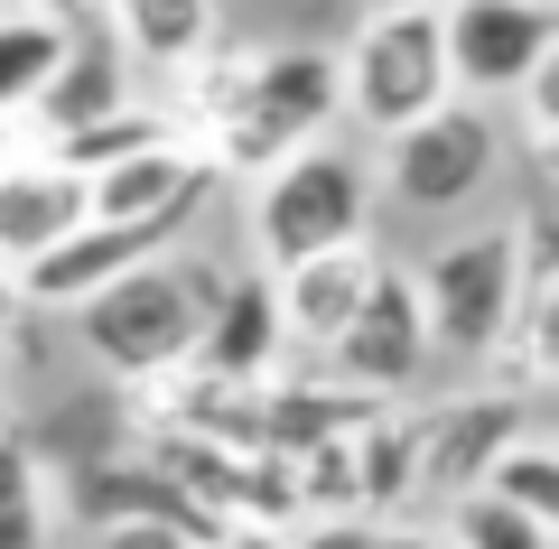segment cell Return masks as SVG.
<instances>
[{
	"instance_id": "ba28073f",
	"label": "cell",
	"mask_w": 559,
	"mask_h": 549,
	"mask_svg": "<svg viewBox=\"0 0 559 549\" xmlns=\"http://www.w3.org/2000/svg\"><path fill=\"white\" fill-rule=\"evenodd\" d=\"M326 363H336L345 392H373V401L419 392V373H429L439 354H429V326H419V289H411V271H392V261H382V279L364 289V308L345 317V335L326 345Z\"/></svg>"
},
{
	"instance_id": "d6986e66",
	"label": "cell",
	"mask_w": 559,
	"mask_h": 549,
	"mask_svg": "<svg viewBox=\"0 0 559 549\" xmlns=\"http://www.w3.org/2000/svg\"><path fill=\"white\" fill-rule=\"evenodd\" d=\"M448 549H550V522H532V512H513L503 493H448V522H439Z\"/></svg>"
},
{
	"instance_id": "ac0fdd59",
	"label": "cell",
	"mask_w": 559,
	"mask_h": 549,
	"mask_svg": "<svg viewBox=\"0 0 559 549\" xmlns=\"http://www.w3.org/2000/svg\"><path fill=\"white\" fill-rule=\"evenodd\" d=\"M485 493H503L513 512H532V522H550L559 530V447L550 438H503V456L485 466Z\"/></svg>"
},
{
	"instance_id": "7402d4cb",
	"label": "cell",
	"mask_w": 559,
	"mask_h": 549,
	"mask_svg": "<svg viewBox=\"0 0 559 549\" xmlns=\"http://www.w3.org/2000/svg\"><path fill=\"white\" fill-rule=\"evenodd\" d=\"M94 549H197V540H187L178 522H103Z\"/></svg>"
},
{
	"instance_id": "52a82bcc",
	"label": "cell",
	"mask_w": 559,
	"mask_h": 549,
	"mask_svg": "<svg viewBox=\"0 0 559 549\" xmlns=\"http://www.w3.org/2000/svg\"><path fill=\"white\" fill-rule=\"evenodd\" d=\"M439 47H448V94L503 103L559 57V0H448Z\"/></svg>"
},
{
	"instance_id": "2e32d148",
	"label": "cell",
	"mask_w": 559,
	"mask_h": 549,
	"mask_svg": "<svg viewBox=\"0 0 559 549\" xmlns=\"http://www.w3.org/2000/svg\"><path fill=\"white\" fill-rule=\"evenodd\" d=\"M94 10H112L103 28L121 38V57H131L140 75H178V65L224 28L215 0H94Z\"/></svg>"
},
{
	"instance_id": "603a6c76",
	"label": "cell",
	"mask_w": 559,
	"mask_h": 549,
	"mask_svg": "<svg viewBox=\"0 0 559 549\" xmlns=\"http://www.w3.org/2000/svg\"><path fill=\"white\" fill-rule=\"evenodd\" d=\"M215 549H280V530H261V522H224Z\"/></svg>"
},
{
	"instance_id": "4fadbf2b",
	"label": "cell",
	"mask_w": 559,
	"mask_h": 549,
	"mask_svg": "<svg viewBox=\"0 0 559 549\" xmlns=\"http://www.w3.org/2000/svg\"><path fill=\"white\" fill-rule=\"evenodd\" d=\"M382 279V252L373 242H326V252H308V261H289V271H271V298H280V326H289V345H308V354H326L345 335V317L364 308V289Z\"/></svg>"
},
{
	"instance_id": "cb8c5ba5",
	"label": "cell",
	"mask_w": 559,
	"mask_h": 549,
	"mask_svg": "<svg viewBox=\"0 0 559 549\" xmlns=\"http://www.w3.org/2000/svg\"><path fill=\"white\" fill-rule=\"evenodd\" d=\"M382 549H448L439 530H411V522H382Z\"/></svg>"
},
{
	"instance_id": "30bf717a",
	"label": "cell",
	"mask_w": 559,
	"mask_h": 549,
	"mask_svg": "<svg viewBox=\"0 0 559 549\" xmlns=\"http://www.w3.org/2000/svg\"><path fill=\"white\" fill-rule=\"evenodd\" d=\"M205 196H215V158L187 131H168V140H150V150H131V158L84 177V215H103V224H159V215L197 224Z\"/></svg>"
},
{
	"instance_id": "3957f363",
	"label": "cell",
	"mask_w": 559,
	"mask_h": 549,
	"mask_svg": "<svg viewBox=\"0 0 559 549\" xmlns=\"http://www.w3.org/2000/svg\"><path fill=\"white\" fill-rule=\"evenodd\" d=\"M503 177V121L495 103H429L419 121H401L392 140H382V177L373 196L411 205V215H466V205H485V187Z\"/></svg>"
},
{
	"instance_id": "83f0119b",
	"label": "cell",
	"mask_w": 559,
	"mask_h": 549,
	"mask_svg": "<svg viewBox=\"0 0 559 549\" xmlns=\"http://www.w3.org/2000/svg\"><path fill=\"white\" fill-rule=\"evenodd\" d=\"M0 429H10V410H0Z\"/></svg>"
},
{
	"instance_id": "9a60e30c",
	"label": "cell",
	"mask_w": 559,
	"mask_h": 549,
	"mask_svg": "<svg viewBox=\"0 0 559 549\" xmlns=\"http://www.w3.org/2000/svg\"><path fill=\"white\" fill-rule=\"evenodd\" d=\"M84 224V177L57 158H28V168H0V271H20L28 252Z\"/></svg>"
},
{
	"instance_id": "7c38bea8",
	"label": "cell",
	"mask_w": 559,
	"mask_h": 549,
	"mask_svg": "<svg viewBox=\"0 0 559 549\" xmlns=\"http://www.w3.org/2000/svg\"><path fill=\"white\" fill-rule=\"evenodd\" d=\"M280 354H289V326H280L271 271H242V279H224V289H215V308H205L197 345H187V373L252 392V382L280 373Z\"/></svg>"
},
{
	"instance_id": "d4e9b609",
	"label": "cell",
	"mask_w": 559,
	"mask_h": 549,
	"mask_svg": "<svg viewBox=\"0 0 559 549\" xmlns=\"http://www.w3.org/2000/svg\"><path fill=\"white\" fill-rule=\"evenodd\" d=\"M10 10H38V20H94V0H10Z\"/></svg>"
},
{
	"instance_id": "e0dca14e",
	"label": "cell",
	"mask_w": 559,
	"mask_h": 549,
	"mask_svg": "<svg viewBox=\"0 0 559 549\" xmlns=\"http://www.w3.org/2000/svg\"><path fill=\"white\" fill-rule=\"evenodd\" d=\"M66 28L75 20H38V10H10L0 0V112H28L38 103V84L66 57Z\"/></svg>"
},
{
	"instance_id": "6da1fadb",
	"label": "cell",
	"mask_w": 559,
	"mask_h": 549,
	"mask_svg": "<svg viewBox=\"0 0 559 549\" xmlns=\"http://www.w3.org/2000/svg\"><path fill=\"white\" fill-rule=\"evenodd\" d=\"M215 289H224V279L205 271V261L150 252V261H131L121 279H103L84 308H66V317H75L84 354H94L103 373L159 382V373H178V363H187V345H197V326H205V308H215Z\"/></svg>"
},
{
	"instance_id": "4316f807",
	"label": "cell",
	"mask_w": 559,
	"mask_h": 549,
	"mask_svg": "<svg viewBox=\"0 0 559 549\" xmlns=\"http://www.w3.org/2000/svg\"><path fill=\"white\" fill-rule=\"evenodd\" d=\"M373 10H448V0H373Z\"/></svg>"
},
{
	"instance_id": "44dd1931",
	"label": "cell",
	"mask_w": 559,
	"mask_h": 549,
	"mask_svg": "<svg viewBox=\"0 0 559 549\" xmlns=\"http://www.w3.org/2000/svg\"><path fill=\"white\" fill-rule=\"evenodd\" d=\"M280 549H382V522L373 512H299L280 530Z\"/></svg>"
},
{
	"instance_id": "277c9868",
	"label": "cell",
	"mask_w": 559,
	"mask_h": 549,
	"mask_svg": "<svg viewBox=\"0 0 559 549\" xmlns=\"http://www.w3.org/2000/svg\"><path fill=\"white\" fill-rule=\"evenodd\" d=\"M326 131H336V57H318V47H271V57H252L234 112L197 150L224 177V168H280L289 150H308Z\"/></svg>"
},
{
	"instance_id": "8fae6325",
	"label": "cell",
	"mask_w": 559,
	"mask_h": 549,
	"mask_svg": "<svg viewBox=\"0 0 559 549\" xmlns=\"http://www.w3.org/2000/svg\"><path fill=\"white\" fill-rule=\"evenodd\" d=\"M131 103H150V94H140V65L121 57V38H112L103 20H75V28H66L57 75L38 84V103H28V131L57 150L66 131H94V121L131 112Z\"/></svg>"
},
{
	"instance_id": "484cf974",
	"label": "cell",
	"mask_w": 559,
	"mask_h": 549,
	"mask_svg": "<svg viewBox=\"0 0 559 549\" xmlns=\"http://www.w3.org/2000/svg\"><path fill=\"white\" fill-rule=\"evenodd\" d=\"M20 317H28V308H20V279L0 271V335H20Z\"/></svg>"
},
{
	"instance_id": "5bb4252c",
	"label": "cell",
	"mask_w": 559,
	"mask_h": 549,
	"mask_svg": "<svg viewBox=\"0 0 559 549\" xmlns=\"http://www.w3.org/2000/svg\"><path fill=\"white\" fill-rule=\"evenodd\" d=\"M503 438H522V392L419 410V493H429V503H448V493H476L485 466L503 456Z\"/></svg>"
},
{
	"instance_id": "5b68a950",
	"label": "cell",
	"mask_w": 559,
	"mask_h": 549,
	"mask_svg": "<svg viewBox=\"0 0 559 549\" xmlns=\"http://www.w3.org/2000/svg\"><path fill=\"white\" fill-rule=\"evenodd\" d=\"M522 252H532V234L495 224V234H457V242H439V252L419 261L411 289H419L429 354H448V363H485V354L503 345L513 298H522Z\"/></svg>"
},
{
	"instance_id": "7a4b0ae2",
	"label": "cell",
	"mask_w": 559,
	"mask_h": 549,
	"mask_svg": "<svg viewBox=\"0 0 559 549\" xmlns=\"http://www.w3.org/2000/svg\"><path fill=\"white\" fill-rule=\"evenodd\" d=\"M364 224H373V158H355L345 140H308L261 177L252 252H261V271H289V261L326 252V242H355Z\"/></svg>"
},
{
	"instance_id": "9c48e42d",
	"label": "cell",
	"mask_w": 559,
	"mask_h": 549,
	"mask_svg": "<svg viewBox=\"0 0 559 549\" xmlns=\"http://www.w3.org/2000/svg\"><path fill=\"white\" fill-rule=\"evenodd\" d=\"M178 234H187V215H159V224H103V215H84V224H66L47 252H28L20 271H10V279H20V308H84L103 279H121L131 261L168 252Z\"/></svg>"
},
{
	"instance_id": "ffe728a7",
	"label": "cell",
	"mask_w": 559,
	"mask_h": 549,
	"mask_svg": "<svg viewBox=\"0 0 559 549\" xmlns=\"http://www.w3.org/2000/svg\"><path fill=\"white\" fill-rule=\"evenodd\" d=\"M0 549H47V485L20 429H0Z\"/></svg>"
},
{
	"instance_id": "8992f818",
	"label": "cell",
	"mask_w": 559,
	"mask_h": 549,
	"mask_svg": "<svg viewBox=\"0 0 559 549\" xmlns=\"http://www.w3.org/2000/svg\"><path fill=\"white\" fill-rule=\"evenodd\" d=\"M429 103H448L439 10H364V28L345 38V65H336V112L364 140H392Z\"/></svg>"
}]
</instances>
